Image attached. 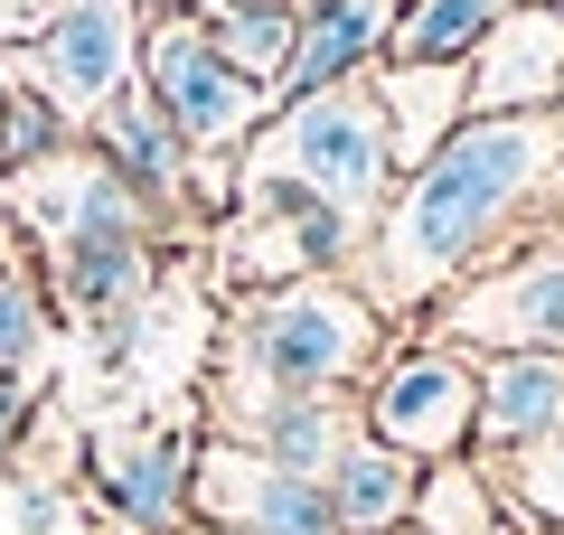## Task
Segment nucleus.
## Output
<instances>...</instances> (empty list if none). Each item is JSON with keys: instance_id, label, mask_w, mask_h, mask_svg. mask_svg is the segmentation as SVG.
I'll use <instances>...</instances> for the list:
<instances>
[{"instance_id": "nucleus-9", "label": "nucleus", "mask_w": 564, "mask_h": 535, "mask_svg": "<svg viewBox=\"0 0 564 535\" xmlns=\"http://www.w3.org/2000/svg\"><path fill=\"white\" fill-rule=\"evenodd\" d=\"M29 85L57 113H104V95L132 85V10L122 0H66L29 47Z\"/></svg>"}, {"instance_id": "nucleus-25", "label": "nucleus", "mask_w": 564, "mask_h": 535, "mask_svg": "<svg viewBox=\"0 0 564 535\" xmlns=\"http://www.w3.org/2000/svg\"><path fill=\"white\" fill-rule=\"evenodd\" d=\"M188 526H198V516H188ZM198 535H236V526H198Z\"/></svg>"}, {"instance_id": "nucleus-14", "label": "nucleus", "mask_w": 564, "mask_h": 535, "mask_svg": "<svg viewBox=\"0 0 564 535\" xmlns=\"http://www.w3.org/2000/svg\"><path fill=\"white\" fill-rule=\"evenodd\" d=\"M386 29H395L386 0H311V10H302V39H292V66H282V95L348 85V76L386 47Z\"/></svg>"}, {"instance_id": "nucleus-12", "label": "nucleus", "mask_w": 564, "mask_h": 535, "mask_svg": "<svg viewBox=\"0 0 564 535\" xmlns=\"http://www.w3.org/2000/svg\"><path fill=\"white\" fill-rule=\"evenodd\" d=\"M564 433V357L545 348H499L480 357V423H470V451L480 460H508L527 441Z\"/></svg>"}, {"instance_id": "nucleus-17", "label": "nucleus", "mask_w": 564, "mask_h": 535, "mask_svg": "<svg viewBox=\"0 0 564 535\" xmlns=\"http://www.w3.org/2000/svg\"><path fill=\"white\" fill-rule=\"evenodd\" d=\"M414 489H423V460L386 451V441H358L329 470V516H339V535H404L414 526Z\"/></svg>"}, {"instance_id": "nucleus-16", "label": "nucleus", "mask_w": 564, "mask_h": 535, "mask_svg": "<svg viewBox=\"0 0 564 535\" xmlns=\"http://www.w3.org/2000/svg\"><path fill=\"white\" fill-rule=\"evenodd\" d=\"M377 103H386V132H395V160H414V170L470 122L462 66H377Z\"/></svg>"}, {"instance_id": "nucleus-6", "label": "nucleus", "mask_w": 564, "mask_h": 535, "mask_svg": "<svg viewBox=\"0 0 564 535\" xmlns=\"http://www.w3.org/2000/svg\"><path fill=\"white\" fill-rule=\"evenodd\" d=\"M470 423H480V357H462V348H404L367 385V441L423 460V470L462 460Z\"/></svg>"}, {"instance_id": "nucleus-5", "label": "nucleus", "mask_w": 564, "mask_h": 535, "mask_svg": "<svg viewBox=\"0 0 564 535\" xmlns=\"http://www.w3.org/2000/svg\"><path fill=\"white\" fill-rule=\"evenodd\" d=\"M433 338L443 348H545L564 357V226L536 236L527 254L489 263L470 292H443L433 301Z\"/></svg>"}, {"instance_id": "nucleus-27", "label": "nucleus", "mask_w": 564, "mask_h": 535, "mask_svg": "<svg viewBox=\"0 0 564 535\" xmlns=\"http://www.w3.org/2000/svg\"><path fill=\"white\" fill-rule=\"evenodd\" d=\"M555 132H564V95H555Z\"/></svg>"}, {"instance_id": "nucleus-19", "label": "nucleus", "mask_w": 564, "mask_h": 535, "mask_svg": "<svg viewBox=\"0 0 564 535\" xmlns=\"http://www.w3.org/2000/svg\"><path fill=\"white\" fill-rule=\"evenodd\" d=\"M518 0H404V20L386 29V66H462Z\"/></svg>"}, {"instance_id": "nucleus-11", "label": "nucleus", "mask_w": 564, "mask_h": 535, "mask_svg": "<svg viewBox=\"0 0 564 535\" xmlns=\"http://www.w3.org/2000/svg\"><path fill=\"white\" fill-rule=\"evenodd\" d=\"M188 479H198V441H180V433H113L95 451V498L122 535H180Z\"/></svg>"}, {"instance_id": "nucleus-22", "label": "nucleus", "mask_w": 564, "mask_h": 535, "mask_svg": "<svg viewBox=\"0 0 564 535\" xmlns=\"http://www.w3.org/2000/svg\"><path fill=\"white\" fill-rule=\"evenodd\" d=\"M489 479H499L508 498H527L536 526H564V433H545V441H527V451L489 460Z\"/></svg>"}, {"instance_id": "nucleus-4", "label": "nucleus", "mask_w": 564, "mask_h": 535, "mask_svg": "<svg viewBox=\"0 0 564 535\" xmlns=\"http://www.w3.org/2000/svg\"><path fill=\"white\" fill-rule=\"evenodd\" d=\"M386 170H395V132H386V103L367 76L321 85V95H292L282 122H263V141L245 151V178H282V188H311V198L348 207V217H386Z\"/></svg>"}, {"instance_id": "nucleus-2", "label": "nucleus", "mask_w": 564, "mask_h": 535, "mask_svg": "<svg viewBox=\"0 0 564 535\" xmlns=\"http://www.w3.org/2000/svg\"><path fill=\"white\" fill-rule=\"evenodd\" d=\"M386 348V310L339 273H311V282H282L263 292L254 310L226 329V376L217 404L254 423L263 404L282 395H329V385H358Z\"/></svg>"}, {"instance_id": "nucleus-10", "label": "nucleus", "mask_w": 564, "mask_h": 535, "mask_svg": "<svg viewBox=\"0 0 564 535\" xmlns=\"http://www.w3.org/2000/svg\"><path fill=\"white\" fill-rule=\"evenodd\" d=\"M470 113H555L564 95V0H518L462 57Z\"/></svg>"}, {"instance_id": "nucleus-13", "label": "nucleus", "mask_w": 564, "mask_h": 535, "mask_svg": "<svg viewBox=\"0 0 564 535\" xmlns=\"http://www.w3.org/2000/svg\"><path fill=\"white\" fill-rule=\"evenodd\" d=\"M245 441H254L273 470L321 479V489H329V470L367 441V395H358V385H329V395H282V404H263V414L245 423Z\"/></svg>"}, {"instance_id": "nucleus-24", "label": "nucleus", "mask_w": 564, "mask_h": 535, "mask_svg": "<svg viewBox=\"0 0 564 535\" xmlns=\"http://www.w3.org/2000/svg\"><path fill=\"white\" fill-rule=\"evenodd\" d=\"M480 535H527V526H518V516H499V526H480Z\"/></svg>"}, {"instance_id": "nucleus-29", "label": "nucleus", "mask_w": 564, "mask_h": 535, "mask_svg": "<svg viewBox=\"0 0 564 535\" xmlns=\"http://www.w3.org/2000/svg\"><path fill=\"white\" fill-rule=\"evenodd\" d=\"M404 535H414V526H404Z\"/></svg>"}, {"instance_id": "nucleus-21", "label": "nucleus", "mask_w": 564, "mask_h": 535, "mask_svg": "<svg viewBox=\"0 0 564 535\" xmlns=\"http://www.w3.org/2000/svg\"><path fill=\"white\" fill-rule=\"evenodd\" d=\"M47 357V301L20 263H0V376L29 385V367Z\"/></svg>"}, {"instance_id": "nucleus-23", "label": "nucleus", "mask_w": 564, "mask_h": 535, "mask_svg": "<svg viewBox=\"0 0 564 535\" xmlns=\"http://www.w3.org/2000/svg\"><path fill=\"white\" fill-rule=\"evenodd\" d=\"M10 441H20V385L0 376V451H10Z\"/></svg>"}, {"instance_id": "nucleus-26", "label": "nucleus", "mask_w": 564, "mask_h": 535, "mask_svg": "<svg viewBox=\"0 0 564 535\" xmlns=\"http://www.w3.org/2000/svg\"><path fill=\"white\" fill-rule=\"evenodd\" d=\"M527 535H564V526H527Z\"/></svg>"}, {"instance_id": "nucleus-3", "label": "nucleus", "mask_w": 564, "mask_h": 535, "mask_svg": "<svg viewBox=\"0 0 564 535\" xmlns=\"http://www.w3.org/2000/svg\"><path fill=\"white\" fill-rule=\"evenodd\" d=\"M39 226L57 244V282L76 301V319L95 329L104 357H122L141 310V282H151V254H141V198L122 188L104 160H39Z\"/></svg>"}, {"instance_id": "nucleus-18", "label": "nucleus", "mask_w": 564, "mask_h": 535, "mask_svg": "<svg viewBox=\"0 0 564 535\" xmlns=\"http://www.w3.org/2000/svg\"><path fill=\"white\" fill-rule=\"evenodd\" d=\"M188 20L207 29V47H217L245 85H282L292 39H302V10H292V0H188Z\"/></svg>"}, {"instance_id": "nucleus-7", "label": "nucleus", "mask_w": 564, "mask_h": 535, "mask_svg": "<svg viewBox=\"0 0 564 535\" xmlns=\"http://www.w3.org/2000/svg\"><path fill=\"white\" fill-rule=\"evenodd\" d=\"M141 85H151V103L180 122L188 151H226L236 132L263 122V85H245L236 66L207 47V29L188 20V10H170V20L151 29V47H141Z\"/></svg>"}, {"instance_id": "nucleus-1", "label": "nucleus", "mask_w": 564, "mask_h": 535, "mask_svg": "<svg viewBox=\"0 0 564 535\" xmlns=\"http://www.w3.org/2000/svg\"><path fill=\"white\" fill-rule=\"evenodd\" d=\"M564 226V132L555 113H470L443 151L404 178L386 226L358 244V292L377 310H433L462 273L527 254Z\"/></svg>"}, {"instance_id": "nucleus-15", "label": "nucleus", "mask_w": 564, "mask_h": 535, "mask_svg": "<svg viewBox=\"0 0 564 535\" xmlns=\"http://www.w3.org/2000/svg\"><path fill=\"white\" fill-rule=\"evenodd\" d=\"M104 170L132 188V198H161V188H180V170H188V141H180V122L151 103V85H122V95H104Z\"/></svg>"}, {"instance_id": "nucleus-20", "label": "nucleus", "mask_w": 564, "mask_h": 535, "mask_svg": "<svg viewBox=\"0 0 564 535\" xmlns=\"http://www.w3.org/2000/svg\"><path fill=\"white\" fill-rule=\"evenodd\" d=\"M499 526V479L489 460H433L414 489V535H480Z\"/></svg>"}, {"instance_id": "nucleus-8", "label": "nucleus", "mask_w": 564, "mask_h": 535, "mask_svg": "<svg viewBox=\"0 0 564 535\" xmlns=\"http://www.w3.org/2000/svg\"><path fill=\"white\" fill-rule=\"evenodd\" d=\"M188 516H198V526H236V535H339L321 479H292L263 451H236V441H207L198 451Z\"/></svg>"}, {"instance_id": "nucleus-28", "label": "nucleus", "mask_w": 564, "mask_h": 535, "mask_svg": "<svg viewBox=\"0 0 564 535\" xmlns=\"http://www.w3.org/2000/svg\"><path fill=\"white\" fill-rule=\"evenodd\" d=\"M0 170H10V160H0Z\"/></svg>"}]
</instances>
